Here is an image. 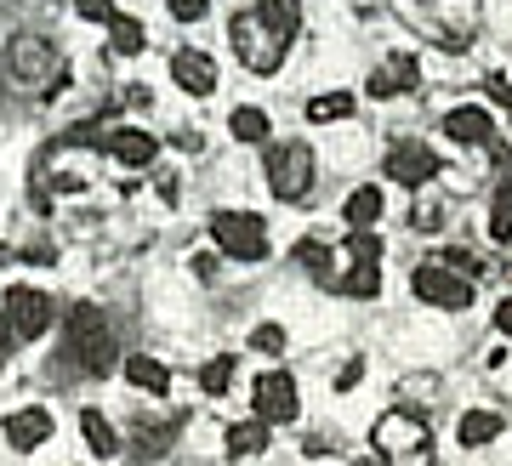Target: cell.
<instances>
[{"mask_svg": "<svg viewBox=\"0 0 512 466\" xmlns=\"http://www.w3.org/2000/svg\"><path fill=\"white\" fill-rule=\"evenodd\" d=\"M80 23H114V0H74Z\"/></svg>", "mask_w": 512, "mask_h": 466, "instance_id": "obj_30", "label": "cell"}, {"mask_svg": "<svg viewBox=\"0 0 512 466\" xmlns=\"http://www.w3.org/2000/svg\"><path fill=\"white\" fill-rule=\"evenodd\" d=\"M490 91H495V103H512V86H507V80H490Z\"/></svg>", "mask_w": 512, "mask_h": 466, "instance_id": "obj_35", "label": "cell"}, {"mask_svg": "<svg viewBox=\"0 0 512 466\" xmlns=\"http://www.w3.org/2000/svg\"><path fill=\"white\" fill-rule=\"evenodd\" d=\"M268 188L279 199H302L313 188V148L308 143H274L268 148Z\"/></svg>", "mask_w": 512, "mask_h": 466, "instance_id": "obj_5", "label": "cell"}, {"mask_svg": "<svg viewBox=\"0 0 512 466\" xmlns=\"http://www.w3.org/2000/svg\"><path fill=\"white\" fill-rule=\"evenodd\" d=\"M171 80H177V91H188V97H211V91H217V63H211V52H200V46H183V52L171 57Z\"/></svg>", "mask_w": 512, "mask_h": 466, "instance_id": "obj_10", "label": "cell"}, {"mask_svg": "<svg viewBox=\"0 0 512 466\" xmlns=\"http://www.w3.org/2000/svg\"><path fill=\"white\" fill-rule=\"evenodd\" d=\"M80 438H86L92 455H103V461L120 455V438H114V427H109V415H103V410H80Z\"/></svg>", "mask_w": 512, "mask_h": 466, "instance_id": "obj_18", "label": "cell"}, {"mask_svg": "<svg viewBox=\"0 0 512 466\" xmlns=\"http://www.w3.org/2000/svg\"><path fill=\"white\" fill-rule=\"evenodd\" d=\"M456 438L467 449L490 444V438H501V415H495V410H467V415H461V427H456Z\"/></svg>", "mask_w": 512, "mask_h": 466, "instance_id": "obj_19", "label": "cell"}, {"mask_svg": "<svg viewBox=\"0 0 512 466\" xmlns=\"http://www.w3.org/2000/svg\"><path fill=\"white\" fill-rule=\"evenodd\" d=\"M353 91H325V97H308V120L313 126H330V120H348L353 114Z\"/></svg>", "mask_w": 512, "mask_h": 466, "instance_id": "obj_21", "label": "cell"}, {"mask_svg": "<svg viewBox=\"0 0 512 466\" xmlns=\"http://www.w3.org/2000/svg\"><path fill=\"white\" fill-rule=\"evenodd\" d=\"M251 347H256V353H279V347H285V330H279V324H256Z\"/></svg>", "mask_w": 512, "mask_h": 466, "instance_id": "obj_29", "label": "cell"}, {"mask_svg": "<svg viewBox=\"0 0 512 466\" xmlns=\"http://www.w3.org/2000/svg\"><path fill=\"white\" fill-rule=\"evenodd\" d=\"M126 381L131 387H143V393H154V398L171 393V370H165L160 359H148V353H131L126 359Z\"/></svg>", "mask_w": 512, "mask_h": 466, "instance_id": "obj_16", "label": "cell"}, {"mask_svg": "<svg viewBox=\"0 0 512 466\" xmlns=\"http://www.w3.org/2000/svg\"><path fill=\"white\" fill-rule=\"evenodd\" d=\"M177 194H183V182H177V177H160V199H165V205H177Z\"/></svg>", "mask_w": 512, "mask_h": 466, "instance_id": "obj_33", "label": "cell"}, {"mask_svg": "<svg viewBox=\"0 0 512 466\" xmlns=\"http://www.w3.org/2000/svg\"><path fill=\"white\" fill-rule=\"evenodd\" d=\"M416 296L433 302V307H444V313H461V307L473 302V285H467L456 268H444V262H421L416 268Z\"/></svg>", "mask_w": 512, "mask_h": 466, "instance_id": "obj_7", "label": "cell"}, {"mask_svg": "<svg viewBox=\"0 0 512 466\" xmlns=\"http://www.w3.org/2000/svg\"><path fill=\"white\" fill-rule=\"evenodd\" d=\"M342 245H348L353 262H376V256H382V239H376L370 228H348V239H342Z\"/></svg>", "mask_w": 512, "mask_h": 466, "instance_id": "obj_26", "label": "cell"}, {"mask_svg": "<svg viewBox=\"0 0 512 466\" xmlns=\"http://www.w3.org/2000/svg\"><path fill=\"white\" fill-rule=\"evenodd\" d=\"M211 239H217L222 256H234V262H262V256H268V228H262V216H251V211H217L211 216Z\"/></svg>", "mask_w": 512, "mask_h": 466, "instance_id": "obj_4", "label": "cell"}, {"mask_svg": "<svg viewBox=\"0 0 512 466\" xmlns=\"http://www.w3.org/2000/svg\"><path fill=\"white\" fill-rule=\"evenodd\" d=\"M268 427H274V421H262V415H256V421H239V427H228V455H234V461L262 455V449H268Z\"/></svg>", "mask_w": 512, "mask_h": 466, "instance_id": "obj_17", "label": "cell"}, {"mask_svg": "<svg viewBox=\"0 0 512 466\" xmlns=\"http://www.w3.org/2000/svg\"><path fill=\"white\" fill-rule=\"evenodd\" d=\"M46 438H52V415L46 410H18L6 421V444L12 449H40Z\"/></svg>", "mask_w": 512, "mask_h": 466, "instance_id": "obj_15", "label": "cell"}, {"mask_svg": "<svg viewBox=\"0 0 512 466\" xmlns=\"http://www.w3.org/2000/svg\"><path fill=\"white\" fill-rule=\"evenodd\" d=\"M370 444H376V455H387V466H433V432L421 427V415H382Z\"/></svg>", "mask_w": 512, "mask_h": 466, "instance_id": "obj_2", "label": "cell"}, {"mask_svg": "<svg viewBox=\"0 0 512 466\" xmlns=\"http://www.w3.org/2000/svg\"><path fill=\"white\" fill-rule=\"evenodd\" d=\"M109 52H114V57H137V52H143V23L114 12V23H109Z\"/></svg>", "mask_w": 512, "mask_h": 466, "instance_id": "obj_23", "label": "cell"}, {"mask_svg": "<svg viewBox=\"0 0 512 466\" xmlns=\"http://www.w3.org/2000/svg\"><path fill=\"white\" fill-rule=\"evenodd\" d=\"M342 290H348V296H376V290H382V273H376V262H353L348 268V279H342Z\"/></svg>", "mask_w": 512, "mask_h": 466, "instance_id": "obj_24", "label": "cell"}, {"mask_svg": "<svg viewBox=\"0 0 512 466\" xmlns=\"http://www.w3.org/2000/svg\"><path fill=\"white\" fill-rule=\"evenodd\" d=\"M205 12H211V0H171V18H183V23H200Z\"/></svg>", "mask_w": 512, "mask_h": 466, "instance_id": "obj_31", "label": "cell"}, {"mask_svg": "<svg viewBox=\"0 0 512 466\" xmlns=\"http://www.w3.org/2000/svg\"><path fill=\"white\" fill-rule=\"evenodd\" d=\"M103 148H109L120 165H148L154 154H160V137H148V131H137V126H114V131H103Z\"/></svg>", "mask_w": 512, "mask_h": 466, "instance_id": "obj_13", "label": "cell"}, {"mask_svg": "<svg viewBox=\"0 0 512 466\" xmlns=\"http://www.w3.org/2000/svg\"><path fill=\"white\" fill-rule=\"evenodd\" d=\"M296 262L313 268V273H330V251L319 245V239H302V245H296Z\"/></svg>", "mask_w": 512, "mask_h": 466, "instance_id": "obj_28", "label": "cell"}, {"mask_svg": "<svg viewBox=\"0 0 512 466\" xmlns=\"http://www.w3.org/2000/svg\"><path fill=\"white\" fill-rule=\"evenodd\" d=\"M444 137L461 143V148H484L495 137L490 108H450V114H444Z\"/></svg>", "mask_w": 512, "mask_h": 466, "instance_id": "obj_12", "label": "cell"}, {"mask_svg": "<svg viewBox=\"0 0 512 466\" xmlns=\"http://www.w3.org/2000/svg\"><path fill=\"white\" fill-rule=\"evenodd\" d=\"M342 216H348V228H376V216H382V194H376V188H353L348 205H342Z\"/></svg>", "mask_w": 512, "mask_h": 466, "instance_id": "obj_22", "label": "cell"}, {"mask_svg": "<svg viewBox=\"0 0 512 466\" xmlns=\"http://www.w3.org/2000/svg\"><path fill=\"white\" fill-rule=\"evenodd\" d=\"M69 341H74V353L86 359L92 376H109L114 364H120V347H114V336H109V319H103L97 307H86V302L69 313Z\"/></svg>", "mask_w": 512, "mask_h": 466, "instance_id": "obj_3", "label": "cell"}, {"mask_svg": "<svg viewBox=\"0 0 512 466\" xmlns=\"http://www.w3.org/2000/svg\"><path fill=\"white\" fill-rule=\"evenodd\" d=\"M256 415L262 421H296V381L285 370H268L256 381Z\"/></svg>", "mask_w": 512, "mask_h": 466, "instance_id": "obj_11", "label": "cell"}, {"mask_svg": "<svg viewBox=\"0 0 512 466\" xmlns=\"http://www.w3.org/2000/svg\"><path fill=\"white\" fill-rule=\"evenodd\" d=\"M495 324H501V336H512V302L495 307Z\"/></svg>", "mask_w": 512, "mask_h": 466, "instance_id": "obj_34", "label": "cell"}, {"mask_svg": "<svg viewBox=\"0 0 512 466\" xmlns=\"http://www.w3.org/2000/svg\"><path fill=\"white\" fill-rule=\"evenodd\" d=\"M0 313L12 319L18 341H35L40 330L52 324V296H40L35 285H12V290H6V302H0Z\"/></svg>", "mask_w": 512, "mask_h": 466, "instance_id": "obj_8", "label": "cell"}, {"mask_svg": "<svg viewBox=\"0 0 512 466\" xmlns=\"http://www.w3.org/2000/svg\"><path fill=\"white\" fill-rule=\"evenodd\" d=\"M12 74H18V80H29V86H40V80H46V97H57V91H63V80H69V74H63V63H57V46L52 40H35V35H18L12 40Z\"/></svg>", "mask_w": 512, "mask_h": 466, "instance_id": "obj_6", "label": "cell"}, {"mask_svg": "<svg viewBox=\"0 0 512 466\" xmlns=\"http://www.w3.org/2000/svg\"><path fill=\"white\" fill-rule=\"evenodd\" d=\"M228 137H239V143H268L274 126H268L262 108H234V114H228Z\"/></svg>", "mask_w": 512, "mask_h": 466, "instance_id": "obj_20", "label": "cell"}, {"mask_svg": "<svg viewBox=\"0 0 512 466\" xmlns=\"http://www.w3.org/2000/svg\"><path fill=\"white\" fill-rule=\"evenodd\" d=\"M490 233L495 239H512V182H501L490 199Z\"/></svg>", "mask_w": 512, "mask_h": 466, "instance_id": "obj_25", "label": "cell"}, {"mask_svg": "<svg viewBox=\"0 0 512 466\" xmlns=\"http://www.w3.org/2000/svg\"><path fill=\"white\" fill-rule=\"evenodd\" d=\"M387 177L404 182V188H421V182L439 177V154L427 143H399L393 154H387Z\"/></svg>", "mask_w": 512, "mask_h": 466, "instance_id": "obj_9", "label": "cell"}, {"mask_svg": "<svg viewBox=\"0 0 512 466\" xmlns=\"http://www.w3.org/2000/svg\"><path fill=\"white\" fill-rule=\"evenodd\" d=\"M296 35V6L291 0H262L251 12H239L228 23V40H234V57L251 74H274L285 63V40Z\"/></svg>", "mask_w": 512, "mask_h": 466, "instance_id": "obj_1", "label": "cell"}, {"mask_svg": "<svg viewBox=\"0 0 512 466\" xmlns=\"http://www.w3.org/2000/svg\"><path fill=\"white\" fill-rule=\"evenodd\" d=\"M410 86H416V57H404V52L387 57L382 69L365 80V91L376 97V103H387V97H399V91H410Z\"/></svg>", "mask_w": 512, "mask_h": 466, "instance_id": "obj_14", "label": "cell"}, {"mask_svg": "<svg viewBox=\"0 0 512 466\" xmlns=\"http://www.w3.org/2000/svg\"><path fill=\"white\" fill-rule=\"evenodd\" d=\"M12 341H18V330H12V319H6V313H0V359L12 353Z\"/></svg>", "mask_w": 512, "mask_h": 466, "instance_id": "obj_32", "label": "cell"}, {"mask_svg": "<svg viewBox=\"0 0 512 466\" xmlns=\"http://www.w3.org/2000/svg\"><path fill=\"white\" fill-rule=\"evenodd\" d=\"M228 381H234V359H228V353H222V359H211L200 370V387L205 393H228Z\"/></svg>", "mask_w": 512, "mask_h": 466, "instance_id": "obj_27", "label": "cell"}]
</instances>
